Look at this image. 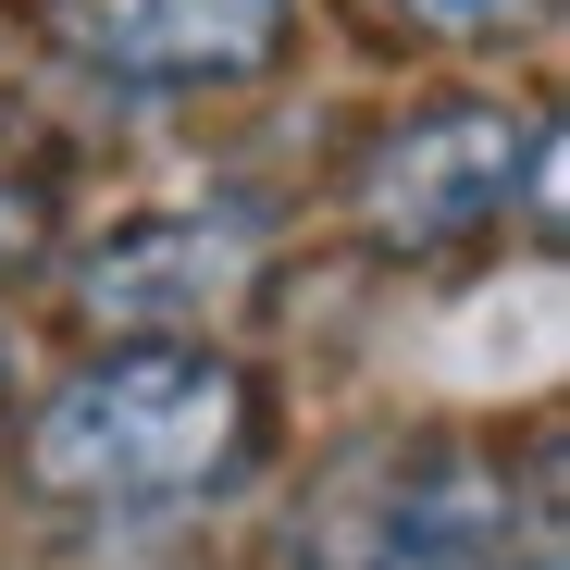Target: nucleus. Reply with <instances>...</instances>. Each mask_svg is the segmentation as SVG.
<instances>
[{"instance_id": "nucleus-1", "label": "nucleus", "mask_w": 570, "mask_h": 570, "mask_svg": "<svg viewBox=\"0 0 570 570\" xmlns=\"http://www.w3.org/2000/svg\"><path fill=\"white\" fill-rule=\"evenodd\" d=\"M248 372L212 347H100L75 360L26 422V471L50 497L87 509H137V497H199L248 459Z\"/></svg>"}, {"instance_id": "nucleus-2", "label": "nucleus", "mask_w": 570, "mask_h": 570, "mask_svg": "<svg viewBox=\"0 0 570 570\" xmlns=\"http://www.w3.org/2000/svg\"><path fill=\"white\" fill-rule=\"evenodd\" d=\"M509 546V484L446 434H397L323 471V497L285 533V570H497Z\"/></svg>"}, {"instance_id": "nucleus-3", "label": "nucleus", "mask_w": 570, "mask_h": 570, "mask_svg": "<svg viewBox=\"0 0 570 570\" xmlns=\"http://www.w3.org/2000/svg\"><path fill=\"white\" fill-rule=\"evenodd\" d=\"M521 174H533V199L558 186L546 125H521L497 100H422V112H397L385 137L360 149L347 199H360V224L385 236V248H459V236H484L509 212Z\"/></svg>"}, {"instance_id": "nucleus-4", "label": "nucleus", "mask_w": 570, "mask_h": 570, "mask_svg": "<svg viewBox=\"0 0 570 570\" xmlns=\"http://www.w3.org/2000/svg\"><path fill=\"white\" fill-rule=\"evenodd\" d=\"M50 26L125 87H248L285 62V0H50Z\"/></svg>"}, {"instance_id": "nucleus-5", "label": "nucleus", "mask_w": 570, "mask_h": 570, "mask_svg": "<svg viewBox=\"0 0 570 570\" xmlns=\"http://www.w3.org/2000/svg\"><path fill=\"white\" fill-rule=\"evenodd\" d=\"M236 285H248V224L149 212V224H125L112 248H87L75 298H87V323H125V347H174V323L236 311Z\"/></svg>"}, {"instance_id": "nucleus-6", "label": "nucleus", "mask_w": 570, "mask_h": 570, "mask_svg": "<svg viewBox=\"0 0 570 570\" xmlns=\"http://www.w3.org/2000/svg\"><path fill=\"white\" fill-rule=\"evenodd\" d=\"M50 224H62V161L26 112H0V273H26L50 248Z\"/></svg>"}, {"instance_id": "nucleus-7", "label": "nucleus", "mask_w": 570, "mask_h": 570, "mask_svg": "<svg viewBox=\"0 0 570 570\" xmlns=\"http://www.w3.org/2000/svg\"><path fill=\"white\" fill-rule=\"evenodd\" d=\"M558 13V0H410V26H434V38H533Z\"/></svg>"}, {"instance_id": "nucleus-8", "label": "nucleus", "mask_w": 570, "mask_h": 570, "mask_svg": "<svg viewBox=\"0 0 570 570\" xmlns=\"http://www.w3.org/2000/svg\"><path fill=\"white\" fill-rule=\"evenodd\" d=\"M0 410H13V347H0Z\"/></svg>"}, {"instance_id": "nucleus-9", "label": "nucleus", "mask_w": 570, "mask_h": 570, "mask_svg": "<svg viewBox=\"0 0 570 570\" xmlns=\"http://www.w3.org/2000/svg\"><path fill=\"white\" fill-rule=\"evenodd\" d=\"M533 570H558V558H546V546H533Z\"/></svg>"}]
</instances>
